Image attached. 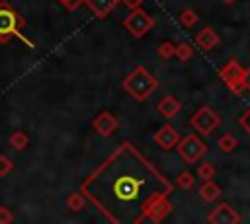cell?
I'll list each match as a JSON object with an SVG mask.
<instances>
[{
	"label": "cell",
	"mask_w": 250,
	"mask_h": 224,
	"mask_svg": "<svg viewBox=\"0 0 250 224\" xmlns=\"http://www.w3.org/2000/svg\"><path fill=\"white\" fill-rule=\"evenodd\" d=\"M80 191L109 222L143 224L148 222L152 203L172 193V183L131 142H121Z\"/></svg>",
	"instance_id": "obj_1"
},
{
	"label": "cell",
	"mask_w": 250,
	"mask_h": 224,
	"mask_svg": "<svg viewBox=\"0 0 250 224\" xmlns=\"http://www.w3.org/2000/svg\"><path fill=\"white\" fill-rule=\"evenodd\" d=\"M123 90L135 99V101H146L156 90H158V80L145 68V66H135L123 80Z\"/></svg>",
	"instance_id": "obj_2"
},
{
	"label": "cell",
	"mask_w": 250,
	"mask_h": 224,
	"mask_svg": "<svg viewBox=\"0 0 250 224\" xmlns=\"http://www.w3.org/2000/svg\"><path fill=\"white\" fill-rule=\"evenodd\" d=\"M21 25H25V19L12 8V4L0 2V43H8L12 37H18L29 47H35V43H31L27 37L20 33Z\"/></svg>",
	"instance_id": "obj_3"
},
{
	"label": "cell",
	"mask_w": 250,
	"mask_h": 224,
	"mask_svg": "<svg viewBox=\"0 0 250 224\" xmlns=\"http://www.w3.org/2000/svg\"><path fill=\"white\" fill-rule=\"evenodd\" d=\"M176 150H178L180 158H182L186 164H195L197 160H201V158L205 156L207 146H205V142H203L197 134L189 132V134H186L184 138H180Z\"/></svg>",
	"instance_id": "obj_4"
},
{
	"label": "cell",
	"mask_w": 250,
	"mask_h": 224,
	"mask_svg": "<svg viewBox=\"0 0 250 224\" xmlns=\"http://www.w3.org/2000/svg\"><path fill=\"white\" fill-rule=\"evenodd\" d=\"M189 125L195 132L199 134H211L219 125H221V117L215 109H211L209 105H201L191 117H189Z\"/></svg>",
	"instance_id": "obj_5"
},
{
	"label": "cell",
	"mask_w": 250,
	"mask_h": 224,
	"mask_svg": "<svg viewBox=\"0 0 250 224\" xmlns=\"http://www.w3.org/2000/svg\"><path fill=\"white\" fill-rule=\"evenodd\" d=\"M123 25L125 29L135 37V39H141L145 33H148L154 25V19L143 10V8H135L129 12V16L123 19Z\"/></svg>",
	"instance_id": "obj_6"
},
{
	"label": "cell",
	"mask_w": 250,
	"mask_h": 224,
	"mask_svg": "<svg viewBox=\"0 0 250 224\" xmlns=\"http://www.w3.org/2000/svg\"><path fill=\"white\" fill-rule=\"evenodd\" d=\"M242 74H244V68L238 64V60L236 58H230L221 70H219V76L227 82V86H229V90L232 92V93H242L246 88L242 86Z\"/></svg>",
	"instance_id": "obj_7"
},
{
	"label": "cell",
	"mask_w": 250,
	"mask_h": 224,
	"mask_svg": "<svg viewBox=\"0 0 250 224\" xmlns=\"http://www.w3.org/2000/svg\"><path fill=\"white\" fill-rule=\"evenodd\" d=\"M240 220H242L240 214L227 203H219L207 216V222L211 224H238Z\"/></svg>",
	"instance_id": "obj_8"
},
{
	"label": "cell",
	"mask_w": 250,
	"mask_h": 224,
	"mask_svg": "<svg viewBox=\"0 0 250 224\" xmlns=\"http://www.w3.org/2000/svg\"><path fill=\"white\" fill-rule=\"evenodd\" d=\"M117 127H119V119L111 111H102L92 121V129L102 136H111L117 131Z\"/></svg>",
	"instance_id": "obj_9"
},
{
	"label": "cell",
	"mask_w": 250,
	"mask_h": 224,
	"mask_svg": "<svg viewBox=\"0 0 250 224\" xmlns=\"http://www.w3.org/2000/svg\"><path fill=\"white\" fill-rule=\"evenodd\" d=\"M154 142L164 148V150H170V148H176L178 142H180V132L172 127V125H164L162 129H158L154 132Z\"/></svg>",
	"instance_id": "obj_10"
},
{
	"label": "cell",
	"mask_w": 250,
	"mask_h": 224,
	"mask_svg": "<svg viewBox=\"0 0 250 224\" xmlns=\"http://www.w3.org/2000/svg\"><path fill=\"white\" fill-rule=\"evenodd\" d=\"M84 4L92 10V14L96 18L104 19V18H107L121 4V0H84Z\"/></svg>",
	"instance_id": "obj_11"
},
{
	"label": "cell",
	"mask_w": 250,
	"mask_h": 224,
	"mask_svg": "<svg viewBox=\"0 0 250 224\" xmlns=\"http://www.w3.org/2000/svg\"><path fill=\"white\" fill-rule=\"evenodd\" d=\"M156 109H158V113H160L162 117L172 119V117H176V115L180 113L182 103H180V99H178L176 95H164V97H160Z\"/></svg>",
	"instance_id": "obj_12"
},
{
	"label": "cell",
	"mask_w": 250,
	"mask_h": 224,
	"mask_svg": "<svg viewBox=\"0 0 250 224\" xmlns=\"http://www.w3.org/2000/svg\"><path fill=\"white\" fill-rule=\"evenodd\" d=\"M172 210V203L168 201V197H160L152 203L150 210H148V222H160L168 216V212Z\"/></svg>",
	"instance_id": "obj_13"
},
{
	"label": "cell",
	"mask_w": 250,
	"mask_h": 224,
	"mask_svg": "<svg viewBox=\"0 0 250 224\" xmlns=\"http://www.w3.org/2000/svg\"><path fill=\"white\" fill-rule=\"evenodd\" d=\"M219 35H217V31H213L211 27H203L197 35H195V43L203 49V51H211L213 47H217L219 45Z\"/></svg>",
	"instance_id": "obj_14"
},
{
	"label": "cell",
	"mask_w": 250,
	"mask_h": 224,
	"mask_svg": "<svg viewBox=\"0 0 250 224\" xmlns=\"http://www.w3.org/2000/svg\"><path fill=\"white\" fill-rule=\"evenodd\" d=\"M199 195H201V199H203L205 203H211V201L219 199V195H221V187H219L213 179H205L203 185L199 187Z\"/></svg>",
	"instance_id": "obj_15"
},
{
	"label": "cell",
	"mask_w": 250,
	"mask_h": 224,
	"mask_svg": "<svg viewBox=\"0 0 250 224\" xmlns=\"http://www.w3.org/2000/svg\"><path fill=\"white\" fill-rule=\"evenodd\" d=\"M66 206H68V210H72V212H80V210L86 206V195H84L82 191L70 193V195L66 197Z\"/></svg>",
	"instance_id": "obj_16"
},
{
	"label": "cell",
	"mask_w": 250,
	"mask_h": 224,
	"mask_svg": "<svg viewBox=\"0 0 250 224\" xmlns=\"http://www.w3.org/2000/svg\"><path fill=\"white\" fill-rule=\"evenodd\" d=\"M8 144H10L14 150H23V148L29 144V136H27L23 131H16V132L10 134Z\"/></svg>",
	"instance_id": "obj_17"
},
{
	"label": "cell",
	"mask_w": 250,
	"mask_h": 224,
	"mask_svg": "<svg viewBox=\"0 0 250 224\" xmlns=\"http://www.w3.org/2000/svg\"><path fill=\"white\" fill-rule=\"evenodd\" d=\"M217 146H219V150H221V152H232V150L238 146V140H236V136H234V134L227 132V134L219 136Z\"/></svg>",
	"instance_id": "obj_18"
},
{
	"label": "cell",
	"mask_w": 250,
	"mask_h": 224,
	"mask_svg": "<svg viewBox=\"0 0 250 224\" xmlns=\"http://www.w3.org/2000/svg\"><path fill=\"white\" fill-rule=\"evenodd\" d=\"M178 19H180V23H182L184 27H193V25L199 21V16H197V12H195V10L186 8V10H182V12H180Z\"/></svg>",
	"instance_id": "obj_19"
},
{
	"label": "cell",
	"mask_w": 250,
	"mask_h": 224,
	"mask_svg": "<svg viewBox=\"0 0 250 224\" xmlns=\"http://www.w3.org/2000/svg\"><path fill=\"white\" fill-rule=\"evenodd\" d=\"M191 56H193V47H191L189 43H180V45H176V58H178L180 62H188Z\"/></svg>",
	"instance_id": "obj_20"
},
{
	"label": "cell",
	"mask_w": 250,
	"mask_h": 224,
	"mask_svg": "<svg viewBox=\"0 0 250 224\" xmlns=\"http://www.w3.org/2000/svg\"><path fill=\"white\" fill-rule=\"evenodd\" d=\"M215 173H217V169H215V166L211 164V162H203V164H199V168H197V177L199 179H213L215 177Z\"/></svg>",
	"instance_id": "obj_21"
},
{
	"label": "cell",
	"mask_w": 250,
	"mask_h": 224,
	"mask_svg": "<svg viewBox=\"0 0 250 224\" xmlns=\"http://www.w3.org/2000/svg\"><path fill=\"white\" fill-rule=\"evenodd\" d=\"M158 56H160V58H164V60H168V58L176 56V45H174V43H170V41L160 43V45H158Z\"/></svg>",
	"instance_id": "obj_22"
},
{
	"label": "cell",
	"mask_w": 250,
	"mask_h": 224,
	"mask_svg": "<svg viewBox=\"0 0 250 224\" xmlns=\"http://www.w3.org/2000/svg\"><path fill=\"white\" fill-rule=\"evenodd\" d=\"M193 183H195V177H193L189 171H182V173L178 175V185H180L182 189H191Z\"/></svg>",
	"instance_id": "obj_23"
},
{
	"label": "cell",
	"mask_w": 250,
	"mask_h": 224,
	"mask_svg": "<svg viewBox=\"0 0 250 224\" xmlns=\"http://www.w3.org/2000/svg\"><path fill=\"white\" fill-rule=\"evenodd\" d=\"M14 169V164L12 160L6 156V154H0V177H6L10 171Z\"/></svg>",
	"instance_id": "obj_24"
},
{
	"label": "cell",
	"mask_w": 250,
	"mask_h": 224,
	"mask_svg": "<svg viewBox=\"0 0 250 224\" xmlns=\"http://www.w3.org/2000/svg\"><path fill=\"white\" fill-rule=\"evenodd\" d=\"M14 222V214L8 206H0V224H10Z\"/></svg>",
	"instance_id": "obj_25"
},
{
	"label": "cell",
	"mask_w": 250,
	"mask_h": 224,
	"mask_svg": "<svg viewBox=\"0 0 250 224\" xmlns=\"http://www.w3.org/2000/svg\"><path fill=\"white\" fill-rule=\"evenodd\" d=\"M238 123H240V127H242V129H244V131L250 134V109H248V111H246V113H244V115L238 119Z\"/></svg>",
	"instance_id": "obj_26"
},
{
	"label": "cell",
	"mask_w": 250,
	"mask_h": 224,
	"mask_svg": "<svg viewBox=\"0 0 250 224\" xmlns=\"http://www.w3.org/2000/svg\"><path fill=\"white\" fill-rule=\"evenodd\" d=\"M59 2H61V4H62L66 10H70V12H72V10H76V8H78V6H80L84 0H59Z\"/></svg>",
	"instance_id": "obj_27"
},
{
	"label": "cell",
	"mask_w": 250,
	"mask_h": 224,
	"mask_svg": "<svg viewBox=\"0 0 250 224\" xmlns=\"http://www.w3.org/2000/svg\"><path fill=\"white\" fill-rule=\"evenodd\" d=\"M242 86L250 92V66H248V68H244V74H242Z\"/></svg>",
	"instance_id": "obj_28"
},
{
	"label": "cell",
	"mask_w": 250,
	"mask_h": 224,
	"mask_svg": "<svg viewBox=\"0 0 250 224\" xmlns=\"http://www.w3.org/2000/svg\"><path fill=\"white\" fill-rule=\"evenodd\" d=\"M129 10H135V8H141V4H143V0H121Z\"/></svg>",
	"instance_id": "obj_29"
},
{
	"label": "cell",
	"mask_w": 250,
	"mask_h": 224,
	"mask_svg": "<svg viewBox=\"0 0 250 224\" xmlns=\"http://www.w3.org/2000/svg\"><path fill=\"white\" fill-rule=\"evenodd\" d=\"M223 2H225V4H234L236 0H223Z\"/></svg>",
	"instance_id": "obj_30"
}]
</instances>
